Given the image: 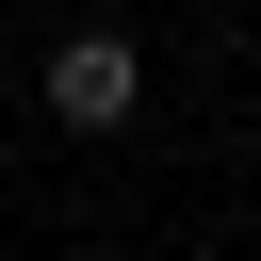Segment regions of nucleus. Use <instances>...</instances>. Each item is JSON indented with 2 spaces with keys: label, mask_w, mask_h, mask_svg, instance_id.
Here are the masks:
<instances>
[{
  "label": "nucleus",
  "mask_w": 261,
  "mask_h": 261,
  "mask_svg": "<svg viewBox=\"0 0 261 261\" xmlns=\"http://www.w3.org/2000/svg\"><path fill=\"white\" fill-rule=\"evenodd\" d=\"M130 98H147L130 33H65V49H49V114H65V130H130Z\"/></svg>",
  "instance_id": "nucleus-1"
}]
</instances>
